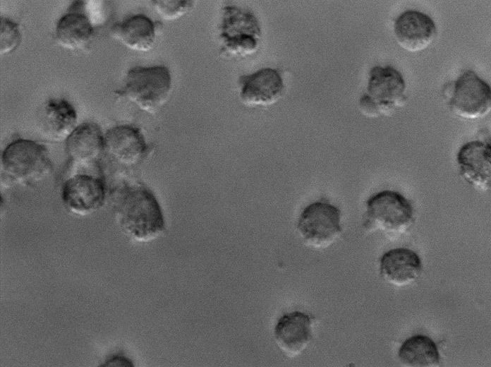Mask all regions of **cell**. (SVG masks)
<instances>
[{
    "label": "cell",
    "instance_id": "1",
    "mask_svg": "<svg viewBox=\"0 0 491 367\" xmlns=\"http://www.w3.org/2000/svg\"><path fill=\"white\" fill-rule=\"evenodd\" d=\"M112 201L119 225L133 240L150 241L164 231L161 206L146 186L123 184L113 192Z\"/></svg>",
    "mask_w": 491,
    "mask_h": 367
},
{
    "label": "cell",
    "instance_id": "2",
    "mask_svg": "<svg viewBox=\"0 0 491 367\" xmlns=\"http://www.w3.org/2000/svg\"><path fill=\"white\" fill-rule=\"evenodd\" d=\"M1 176L13 184H32L53 169L47 148L35 141L18 139L6 146L1 157Z\"/></svg>",
    "mask_w": 491,
    "mask_h": 367
},
{
    "label": "cell",
    "instance_id": "3",
    "mask_svg": "<svg viewBox=\"0 0 491 367\" xmlns=\"http://www.w3.org/2000/svg\"><path fill=\"white\" fill-rule=\"evenodd\" d=\"M413 221L411 203L397 191H380L366 202L364 227L368 230L380 231L395 237L405 234Z\"/></svg>",
    "mask_w": 491,
    "mask_h": 367
},
{
    "label": "cell",
    "instance_id": "4",
    "mask_svg": "<svg viewBox=\"0 0 491 367\" xmlns=\"http://www.w3.org/2000/svg\"><path fill=\"white\" fill-rule=\"evenodd\" d=\"M403 76L391 66H374L370 71L367 94L359 101V107L368 117L389 116L406 100Z\"/></svg>",
    "mask_w": 491,
    "mask_h": 367
},
{
    "label": "cell",
    "instance_id": "5",
    "mask_svg": "<svg viewBox=\"0 0 491 367\" xmlns=\"http://www.w3.org/2000/svg\"><path fill=\"white\" fill-rule=\"evenodd\" d=\"M123 95L140 109L152 114L168 100L172 80L164 66H135L126 75Z\"/></svg>",
    "mask_w": 491,
    "mask_h": 367
},
{
    "label": "cell",
    "instance_id": "6",
    "mask_svg": "<svg viewBox=\"0 0 491 367\" xmlns=\"http://www.w3.org/2000/svg\"><path fill=\"white\" fill-rule=\"evenodd\" d=\"M260 23L250 11L234 6L223 8L220 38L221 54L228 57H244L258 48Z\"/></svg>",
    "mask_w": 491,
    "mask_h": 367
},
{
    "label": "cell",
    "instance_id": "7",
    "mask_svg": "<svg viewBox=\"0 0 491 367\" xmlns=\"http://www.w3.org/2000/svg\"><path fill=\"white\" fill-rule=\"evenodd\" d=\"M297 229L307 246L314 249L327 248L341 234V211L326 201L312 203L301 212Z\"/></svg>",
    "mask_w": 491,
    "mask_h": 367
},
{
    "label": "cell",
    "instance_id": "8",
    "mask_svg": "<svg viewBox=\"0 0 491 367\" xmlns=\"http://www.w3.org/2000/svg\"><path fill=\"white\" fill-rule=\"evenodd\" d=\"M490 85L474 71H464L456 80L449 105L456 116L475 119L490 110Z\"/></svg>",
    "mask_w": 491,
    "mask_h": 367
},
{
    "label": "cell",
    "instance_id": "9",
    "mask_svg": "<svg viewBox=\"0 0 491 367\" xmlns=\"http://www.w3.org/2000/svg\"><path fill=\"white\" fill-rule=\"evenodd\" d=\"M106 186L102 179L85 174H75L65 181L61 198L72 212L85 215L99 209L104 203Z\"/></svg>",
    "mask_w": 491,
    "mask_h": 367
},
{
    "label": "cell",
    "instance_id": "10",
    "mask_svg": "<svg viewBox=\"0 0 491 367\" xmlns=\"http://www.w3.org/2000/svg\"><path fill=\"white\" fill-rule=\"evenodd\" d=\"M397 43L410 52H418L428 48L437 37V28L427 14L416 10L401 13L394 23Z\"/></svg>",
    "mask_w": 491,
    "mask_h": 367
},
{
    "label": "cell",
    "instance_id": "11",
    "mask_svg": "<svg viewBox=\"0 0 491 367\" xmlns=\"http://www.w3.org/2000/svg\"><path fill=\"white\" fill-rule=\"evenodd\" d=\"M241 102L248 107L269 106L282 96L284 85L280 73L272 68H261L240 78Z\"/></svg>",
    "mask_w": 491,
    "mask_h": 367
},
{
    "label": "cell",
    "instance_id": "12",
    "mask_svg": "<svg viewBox=\"0 0 491 367\" xmlns=\"http://www.w3.org/2000/svg\"><path fill=\"white\" fill-rule=\"evenodd\" d=\"M147 150L145 137L135 126H116L109 129L104 136V152L122 165L131 167L138 164Z\"/></svg>",
    "mask_w": 491,
    "mask_h": 367
},
{
    "label": "cell",
    "instance_id": "13",
    "mask_svg": "<svg viewBox=\"0 0 491 367\" xmlns=\"http://www.w3.org/2000/svg\"><path fill=\"white\" fill-rule=\"evenodd\" d=\"M456 161L461 176L475 189L486 191L490 188V143L472 140L459 149Z\"/></svg>",
    "mask_w": 491,
    "mask_h": 367
},
{
    "label": "cell",
    "instance_id": "14",
    "mask_svg": "<svg viewBox=\"0 0 491 367\" xmlns=\"http://www.w3.org/2000/svg\"><path fill=\"white\" fill-rule=\"evenodd\" d=\"M313 318L294 311L282 315L275 325L274 335L277 346L290 358L298 356L311 342Z\"/></svg>",
    "mask_w": 491,
    "mask_h": 367
},
{
    "label": "cell",
    "instance_id": "15",
    "mask_svg": "<svg viewBox=\"0 0 491 367\" xmlns=\"http://www.w3.org/2000/svg\"><path fill=\"white\" fill-rule=\"evenodd\" d=\"M85 3H73L58 21L56 38L60 45L69 49L83 48L93 34L92 22L85 11Z\"/></svg>",
    "mask_w": 491,
    "mask_h": 367
},
{
    "label": "cell",
    "instance_id": "16",
    "mask_svg": "<svg viewBox=\"0 0 491 367\" xmlns=\"http://www.w3.org/2000/svg\"><path fill=\"white\" fill-rule=\"evenodd\" d=\"M66 150L71 160L88 164L104 152V136L99 126L86 122L77 126L66 139Z\"/></svg>",
    "mask_w": 491,
    "mask_h": 367
},
{
    "label": "cell",
    "instance_id": "17",
    "mask_svg": "<svg viewBox=\"0 0 491 367\" xmlns=\"http://www.w3.org/2000/svg\"><path fill=\"white\" fill-rule=\"evenodd\" d=\"M420 257L413 251L397 248L386 252L380 258V273L389 283L405 286L415 281L421 273Z\"/></svg>",
    "mask_w": 491,
    "mask_h": 367
},
{
    "label": "cell",
    "instance_id": "18",
    "mask_svg": "<svg viewBox=\"0 0 491 367\" xmlns=\"http://www.w3.org/2000/svg\"><path fill=\"white\" fill-rule=\"evenodd\" d=\"M157 23L145 15L137 14L114 24L111 35L133 50L147 52L154 45L159 30Z\"/></svg>",
    "mask_w": 491,
    "mask_h": 367
},
{
    "label": "cell",
    "instance_id": "19",
    "mask_svg": "<svg viewBox=\"0 0 491 367\" xmlns=\"http://www.w3.org/2000/svg\"><path fill=\"white\" fill-rule=\"evenodd\" d=\"M77 113L74 107L63 99L49 100L44 106L42 127L50 139H66L76 128Z\"/></svg>",
    "mask_w": 491,
    "mask_h": 367
},
{
    "label": "cell",
    "instance_id": "20",
    "mask_svg": "<svg viewBox=\"0 0 491 367\" xmlns=\"http://www.w3.org/2000/svg\"><path fill=\"white\" fill-rule=\"evenodd\" d=\"M400 361L406 366L432 367L440 363L435 343L428 336L417 335L409 337L399 350Z\"/></svg>",
    "mask_w": 491,
    "mask_h": 367
},
{
    "label": "cell",
    "instance_id": "21",
    "mask_svg": "<svg viewBox=\"0 0 491 367\" xmlns=\"http://www.w3.org/2000/svg\"><path fill=\"white\" fill-rule=\"evenodd\" d=\"M157 13L164 20H174L188 13L194 6L193 1H153Z\"/></svg>",
    "mask_w": 491,
    "mask_h": 367
},
{
    "label": "cell",
    "instance_id": "22",
    "mask_svg": "<svg viewBox=\"0 0 491 367\" xmlns=\"http://www.w3.org/2000/svg\"><path fill=\"white\" fill-rule=\"evenodd\" d=\"M21 33L19 26L8 18H1L0 24V52L9 53L20 43Z\"/></svg>",
    "mask_w": 491,
    "mask_h": 367
},
{
    "label": "cell",
    "instance_id": "23",
    "mask_svg": "<svg viewBox=\"0 0 491 367\" xmlns=\"http://www.w3.org/2000/svg\"><path fill=\"white\" fill-rule=\"evenodd\" d=\"M102 366H133V362L127 357L121 354H114L102 363Z\"/></svg>",
    "mask_w": 491,
    "mask_h": 367
}]
</instances>
